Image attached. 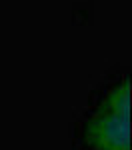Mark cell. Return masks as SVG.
<instances>
[{"mask_svg": "<svg viewBox=\"0 0 132 150\" xmlns=\"http://www.w3.org/2000/svg\"><path fill=\"white\" fill-rule=\"evenodd\" d=\"M100 104L106 106V108H110V110H116L120 114L130 116V80L126 78L124 82L116 84V86L104 96V100Z\"/></svg>", "mask_w": 132, "mask_h": 150, "instance_id": "7a4b0ae2", "label": "cell"}, {"mask_svg": "<svg viewBox=\"0 0 132 150\" xmlns=\"http://www.w3.org/2000/svg\"><path fill=\"white\" fill-rule=\"evenodd\" d=\"M84 138L92 150H130V116L100 104L84 126Z\"/></svg>", "mask_w": 132, "mask_h": 150, "instance_id": "6da1fadb", "label": "cell"}]
</instances>
